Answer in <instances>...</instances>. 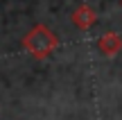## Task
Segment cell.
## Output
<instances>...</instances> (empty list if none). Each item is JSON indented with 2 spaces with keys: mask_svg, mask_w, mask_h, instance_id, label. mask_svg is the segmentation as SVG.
<instances>
[{
  "mask_svg": "<svg viewBox=\"0 0 122 120\" xmlns=\"http://www.w3.org/2000/svg\"><path fill=\"white\" fill-rule=\"evenodd\" d=\"M59 39L54 32H50L45 25H34L25 36H23V48L32 54L34 59H48L50 54L57 50Z\"/></svg>",
  "mask_w": 122,
  "mask_h": 120,
  "instance_id": "obj_1",
  "label": "cell"
},
{
  "mask_svg": "<svg viewBox=\"0 0 122 120\" xmlns=\"http://www.w3.org/2000/svg\"><path fill=\"white\" fill-rule=\"evenodd\" d=\"M97 48L104 57H115V54L122 50V34L118 32H106L97 39Z\"/></svg>",
  "mask_w": 122,
  "mask_h": 120,
  "instance_id": "obj_2",
  "label": "cell"
},
{
  "mask_svg": "<svg viewBox=\"0 0 122 120\" xmlns=\"http://www.w3.org/2000/svg\"><path fill=\"white\" fill-rule=\"evenodd\" d=\"M95 21H97V14H95V9L88 7V5H79L72 11V23L79 30H88L91 25H95Z\"/></svg>",
  "mask_w": 122,
  "mask_h": 120,
  "instance_id": "obj_3",
  "label": "cell"
},
{
  "mask_svg": "<svg viewBox=\"0 0 122 120\" xmlns=\"http://www.w3.org/2000/svg\"><path fill=\"white\" fill-rule=\"evenodd\" d=\"M120 5H122V0H120Z\"/></svg>",
  "mask_w": 122,
  "mask_h": 120,
  "instance_id": "obj_4",
  "label": "cell"
}]
</instances>
